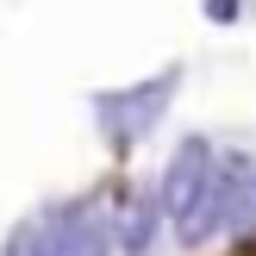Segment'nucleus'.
<instances>
[{"instance_id": "obj_1", "label": "nucleus", "mask_w": 256, "mask_h": 256, "mask_svg": "<svg viewBox=\"0 0 256 256\" xmlns=\"http://www.w3.org/2000/svg\"><path fill=\"white\" fill-rule=\"evenodd\" d=\"M175 82H182V69H162V75H150V82H138V88H119V94H94V112H100V132H106L112 156H125V150H132L138 138L156 125V112L169 106Z\"/></svg>"}, {"instance_id": "obj_2", "label": "nucleus", "mask_w": 256, "mask_h": 256, "mask_svg": "<svg viewBox=\"0 0 256 256\" xmlns=\"http://www.w3.org/2000/svg\"><path fill=\"white\" fill-rule=\"evenodd\" d=\"M206 175H212V150H206V138H188L182 150L169 156V169H162V188H156V206L169 212V219H182L188 206L200 200V188H206Z\"/></svg>"}, {"instance_id": "obj_3", "label": "nucleus", "mask_w": 256, "mask_h": 256, "mask_svg": "<svg viewBox=\"0 0 256 256\" xmlns=\"http://www.w3.org/2000/svg\"><path fill=\"white\" fill-rule=\"evenodd\" d=\"M156 219H162V206H156V194H144V200H132L125 206V219H119V250L125 256H144L150 250V232H156Z\"/></svg>"}, {"instance_id": "obj_4", "label": "nucleus", "mask_w": 256, "mask_h": 256, "mask_svg": "<svg viewBox=\"0 0 256 256\" xmlns=\"http://www.w3.org/2000/svg\"><path fill=\"white\" fill-rule=\"evenodd\" d=\"M238 12H244V6H238V0H206V19H212V25H232Z\"/></svg>"}, {"instance_id": "obj_5", "label": "nucleus", "mask_w": 256, "mask_h": 256, "mask_svg": "<svg viewBox=\"0 0 256 256\" xmlns=\"http://www.w3.org/2000/svg\"><path fill=\"white\" fill-rule=\"evenodd\" d=\"M238 256H256V238H244V244H238Z\"/></svg>"}]
</instances>
